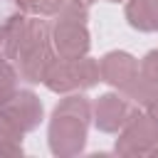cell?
<instances>
[{"mask_svg": "<svg viewBox=\"0 0 158 158\" xmlns=\"http://www.w3.org/2000/svg\"><path fill=\"white\" fill-rule=\"evenodd\" d=\"M94 116L91 101L81 94H67L52 111L49 118V151L69 158L84 151L89 118Z\"/></svg>", "mask_w": 158, "mask_h": 158, "instance_id": "obj_1", "label": "cell"}, {"mask_svg": "<svg viewBox=\"0 0 158 158\" xmlns=\"http://www.w3.org/2000/svg\"><path fill=\"white\" fill-rule=\"evenodd\" d=\"M54 62V47H52V27L35 17H27L25 25V35L15 57V69L17 74L30 81V84H40L44 81V74L49 69V64Z\"/></svg>", "mask_w": 158, "mask_h": 158, "instance_id": "obj_2", "label": "cell"}, {"mask_svg": "<svg viewBox=\"0 0 158 158\" xmlns=\"http://www.w3.org/2000/svg\"><path fill=\"white\" fill-rule=\"evenodd\" d=\"M99 72H101V81L111 84L114 89H118L121 94H126L131 101L136 104H143L153 96V91L158 89L156 84H151L143 72H141V64L136 57H131L128 52H106L101 59H99Z\"/></svg>", "mask_w": 158, "mask_h": 158, "instance_id": "obj_3", "label": "cell"}, {"mask_svg": "<svg viewBox=\"0 0 158 158\" xmlns=\"http://www.w3.org/2000/svg\"><path fill=\"white\" fill-rule=\"evenodd\" d=\"M52 25V47L62 59H79L89 52V30H86V5L67 0V5L54 15Z\"/></svg>", "mask_w": 158, "mask_h": 158, "instance_id": "obj_4", "label": "cell"}, {"mask_svg": "<svg viewBox=\"0 0 158 158\" xmlns=\"http://www.w3.org/2000/svg\"><path fill=\"white\" fill-rule=\"evenodd\" d=\"M96 81H101L99 62H94L89 57H79V59L57 57L49 64L42 84L54 94H74V91H84V89L94 86Z\"/></svg>", "mask_w": 158, "mask_h": 158, "instance_id": "obj_5", "label": "cell"}, {"mask_svg": "<svg viewBox=\"0 0 158 158\" xmlns=\"http://www.w3.org/2000/svg\"><path fill=\"white\" fill-rule=\"evenodd\" d=\"M158 143V123L146 111H136L128 116L123 128L116 138V153L118 156H148V151Z\"/></svg>", "mask_w": 158, "mask_h": 158, "instance_id": "obj_6", "label": "cell"}, {"mask_svg": "<svg viewBox=\"0 0 158 158\" xmlns=\"http://www.w3.org/2000/svg\"><path fill=\"white\" fill-rule=\"evenodd\" d=\"M91 109H94V123L104 133H118L128 121V116L133 114L131 99L126 94H114V91L101 94L91 104Z\"/></svg>", "mask_w": 158, "mask_h": 158, "instance_id": "obj_7", "label": "cell"}, {"mask_svg": "<svg viewBox=\"0 0 158 158\" xmlns=\"http://www.w3.org/2000/svg\"><path fill=\"white\" fill-rule=\"evenodd\" d=\"M22 131H32L42 121V101L30 89H17L2 106H0Z\"/></svg>", "mask_w": 158, "mask_h": 158, "instance_id": "obj_8", "label": "cell"}, {"mask_svg": "<svg viewBox=\"0 0 158 158\" xmlns=\"http://www.w3.org/2000/svg\"><path fill=\"white\" fill-rule=\"evenodd\" d=\"M126 20L133 30L158 32V0H128Z\"/></svg>", "mask_w": 158, "mask_h": 158, "instance_id": "obj_9", "label": "cell"}, {"mask_svg": "<svg viewBox=\"0 0 158 158\" xmlns=\"http://www.w3.org/2000/svg\"><path fill=\"white\" fill-rule=\"evenodd\" d=\"M25 25H27L25 15H12L0 25V59L15 62L22 35H25Z\"/></svg>", "mask_w": 158, "mask_h": 158, "instance_id": "obj_10", "label": "cell"}, {"mask_svg": "<svg viewBox=\"0 0 158 158\" xmlns=\"http://www.w3.org/2000/svg\"><path fill=\"white\" fill-rule=\"evenodd\" d=\"M22 128L0 109V156H22Z\"/></svg>", "mask_w": 158, "mask_h": 158, "instance_id": "obj_11", "label": "cell"}, {"mask_svg": "<svg viewBox=\"0 0 158 158\" xmlns=\"http://www.w3.org/2000/svg\"><path fill=\"white\" fill-rule=\"evenodd\" d=\"M15 5L25 15H37V17H54L67 0H15Z\"/></svg>", "mask_w": 158, "mask_h": 158, "instance_id": "obj_12", "label": "cell"}, {"mask_svg": "<svg viewBox=\"0 0 158 158\" xmlns=\"http://www.w3.org/2000/svg\"><path fill=\"white\" fill-rule=\"evenodd\" d=\"M17 69L12 62L7 59H0V106L17 91Z\"/></svg>", "mask_w": 158, "mask_h": 158, "instance_id": "obj_13", "label": "cell"}, {"mask_svg": "<svg viewBox=\"0 0 158 158\" xmlns=\"http://www.w3.org/2000/svg\"><path fill=\"white\" fill-rule=\"evenodd\" d=\"M141 72H143V77H146L151 84L158 86V49H151V52L143 57V62H141Z\"/></svg>", "mask_w": 158, "mask_h": 158, "instance_id": "obj_14", "label": "cell"}, {"mask_svg": "<svg viewBox=\"0 0 158 158\" xmlns=\"http://www.w3.org/2000/svg\"><path fill=\"white\" fill-rule=\"evenodd\" d=\"M146 111H148V114L153 116V121L158 123V89H156V91H153V96L146 101Z\"/></svg>", "mask_w": 158, "mask_h": 158, "instance_id": "obj_15", "label": "cell"}, {"mask_svg": "<svg viewBox=\"0 0 158 158\" xmlns=\"http://www.w3.org/2000/svg\"><path fill=\"white\" fill-rule=\"evenodd\" d=\"M72 2H79V5H86V7H89V5L96 2V0H72Z\"/></svg>", "mask_w": 158, "mask_h": 158, "instance_id": "obj_16", "label": "cell"}, {"mask_svg": "<svg viewBox=\"0 0 158 158\" xmlns=\"http://www.w3.org/2000/svg\"><path fill=\"white\" fill-rule=\"evenodd\" d=\"M148 156H158V143H156V146H153V148L148 151Z\"/></svg>", "mask_w": 158, "mask_h": 158, "instance_id": "obj_17", "label": "cell"}, {"mask_svg": "<svg viewBox=\"0 0 158 158\" xmlns=\"http://www.w3.org/2000/svg\"><path fill=\"white\" fill-rule=\"evenodd\" d=\"M109 2H121V0H109Z\"/></svg>", "mask_w": 158, "mask_h": 158, "instance_id": "obj_18", "label": "cell"}]
</instances>
